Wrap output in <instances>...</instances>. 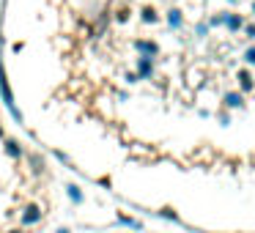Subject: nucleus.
<instances>
[{
	"label": "nucleus",
	"mask_w": 255,
	"mask_h": 233,
	"mask_svg": "<svg viewBox=\"0 0 255 233\" xmlns=\"http://www.w3.org/2000/svg\"><path fill=\"white\" fill-rule=\"evenodd\" d=\"M0 96H3V102H6V107L11 110V116L19 121L22 116H19V110L14 107V94H11V88H8V83H6V72H3V61H0Z\"/></svg>",
	"instance_id": "1"
},
{
	"label": "nucleus",
	"mask_w": 255,
	"mask_h": 233,
	"mask_svg": "<svg viewBox=\"0 0 255 233\" xmlns=\"http://www.w3.org/2000/svg\"><path fill=\"white\" fill-rule=\"evenodd\" d=\"M41 220V209L39 206H25V211H22V225H36V222Z\"/></svg>",
	"instance_id": "2"
},
{
	"label": "nucleus",
	"mask_w": 255,
	"mask_h": 233,
	"mask_svg": "<svg viewBox=\"0 0 255 233\" xmlns=\"http://www.w3.org/2000/svg\"><path fill=\"white\" fill-rule=\"evenodd\" d=\"M134 47H137V52H143V58H154L156 52H159V47H156L154 41H145V39L134 41Z\"/></svg>",
	"instance_id": "3"
},
{
	"label": "nucleus",
	"mask_w": 255,
	"mask_h": 233,
	"mask_svg": "<svg viewBox=\"0 0 255 233\" xmlns=\"http://www.w3.org/2000/svg\"><path fill=\"white\" fill-rule=\"evenodd\" d=\"M6 154L14 156V159H19V156H22V145H19L17 140H6Z\"/></svg>",
	"instance_id": "4"
},
{
	"label": "nucleus",
	"mask_w": 255,
	"mask_h": 233,
	"mask_svg": "<svg viewBox=\"0 0 255 233\" xmlns=\"http://www.w3.org/2000/svg\"><path fill=\"white\" fill-rule=\"evenodd\" d=\"M66 195H69V200H74V203H83V192H80V187H74V184L66 187Z\"/></svg>",
	"instance_id": "5"
},
{
	"label": "nucleus",
	"mask_w": 255,
	"mask_h": 233,
	"mask_svg": "<svg viewBox=\"0 0 255 233\" xmlns=\"http://www.w3.org/2000/svg\"><path fill=\"white\" fill-rule=\"evenodd\" d=\"M28 162L33 165V173H44V159H41L39 154H30V156H28Z\"/></svg>",
	"instance_id": "6"
},
{
	"label": "nucleus",
	"mask_w": 255,
	"mask_h": 233,
	"mask_svg": "<svg viewBox=\"0 0 255 233\" xmlns=\"http://www.w3.org/2000/svg\"><path fill=\"white\" fill-rule=\"evenodd\" d=\"M143 19L145 22H156V11L154 8H143Z\"/></svg>",
	"instance_id": "7"
},
{
	"label": "nucleus",
	"mask_w": 255,
	"mask_h": 233,
	"mask_svg": "<svg viewBox=\"0 0 255 233\" xmlns=\"http://www.w3.org/2000/svg\"><path fill=\"white\" fill-rule=\"evenodd\" d=\"M55 233H72V231H66V228H61V231H55Z\"/></svg>",
	"instance_id": "8"
},
{
	"label": "nucleus",
	"mask_w": 255,
	"mask_h": 233,
	"mask_svg": "<svg viewBox=\"0 0 255 233\" xmlns=\"http://www.w3.org/2000/svg\"><path fill=\"white\" fill-rule=\"evenodd\" d=\"M8 233H22V231H8Z\"/></svg>",
	"instance_id": "9"
},
{
	"label": "nucleus",
	"mask_w": 255,
	"mask_h": 233,
	"mask_svg": "<svg viewBox=\"0 0 255 233\" xmlns=\"http://www.w3.org/2000/svg\"><path fill=\"white\" fill-rule=\"evenodd\" d=\"M0 137H3V126H0Z\"/></svg>",
	"instance_id": "10"
}]
</instances>
